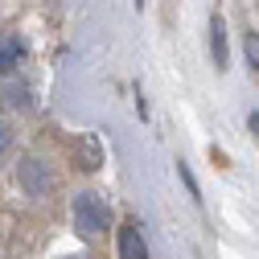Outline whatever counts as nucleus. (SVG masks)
<instances>
[{
  "label": "nucleus",
  "instance_id": "8",
  "mask_svg": "<svg viewBox=\"0 0 259 259\" xmlns=\"http://www.w3.org/2000/svg\"><path fill=\"white\" fill-rule=\"evenodd\" d=\"M5 99H9L13 107H29V91H25V87H9V95H5Z\"/></svg>",
  "mask_w": 259,
  "mask_h": 259
},
{
  "label": "nucleus",
  "instance_id": "5",
  "mask_svg": "<svg viewBox=\"0 0 259 259\" xmlns=\"http://www.w3.org/2000/svg\"><path fill=\"white\" fill-rule=\"evenodd\" d=\"M74 156H78V169H87V173L103 169V148H99V136H82V140H78V148H74Z\"/></svg>",
  "mask_w": 259,
  "mask_h": 259
},
{
  "label": "nucleus",
  "instance_id": "1",
  "mask_svg": "<svg viewBox=\"0 0 259 259\" xmlns=\"http://www.w3.org/2000/svg\"><path fill=\"white\" fill-rule=\"evenodd\" d=\"M107 226H111V206L99 193H78L74 198V231L82 239H99Z\"/></svg>",
  "mask_w": 259,
  "mask_h": 259
},
{
  "label": "nucleus",
  "instance_id": "2",
  "mask_svg": "<svg viewBox=\"0 0 259 259\" xmlns=\"http://www.w3.org/2000/svg\"><path fill=\"white\" fill-rule=\"evenodd\" d=\"M17 181L29 198H50L58 189V177L50 173V160H41V156H25L21 169H17Z\"/></svg>",
  "mask_w": 259,
  "mask_h": 259
},
{
  "label": "nucleus",
  "instance_id": "6",
  "mask_svg": "<svg viewBox=\"0 0 259 259\" xmlns=\"http://www.w3.org/2000/svg\"><path fill=\"white\" fill-rule=\"evenodd\" d=\"M210 50H214V66H218V70H226L231 54H226V29H222V17H218V13L210 17Z\"/></svg>",
  "mask_w": 259,
  "mask_h": 259
},
{
  "label": "nucleus",
  "instance_id": "7",
  "mask_svg": "<svg viewBox=\"0 0 259 259\" xmlns=\"http://www.w3.org/2000/svg\"><path fill=\"white\" fill-rule=\"evenodd\" d=\"M243 50H247V62L259 70V33H247V37H243Z\"/></svg>",
  "mask_w": 259,
  "mask_h": 259
},
{
  "label": "nucleus",
  "instance_id": "10",
  "mask_svg": "<svg viewBox=\"0 0 259 259\" xmlns=\"http://www.w3.org/2000/svg\"><path fill=\"white\" fill-rule=\"evenodd\" d=\"M251 132H255V136H259V111H255V115H251Z\"/></svg>",
  "mask_w": 259,
  "mask_h": 259
},
{
  "label": "nucleus",
  "instance_id": "9",
  "mask_svg": "<svg viewBox=\"0 0 259 259\" xmlns=\"http://www.w3.org/2000/svg\"><path fill=\"white\" fill-rule=\"evenodd\" d=\"M9 148H13V127H9L5 119H0V160L9 156Z\"/></svg>",
  "mask_w": 259,
  "mask_h": 259
},
{
  "label": "nucleus",
  "instance_id": "3",
  "mask_svg": "<svg viewBox=\"0 0 259 259\" xmlns=\"http://www.w3.org/2000/svg\"><path fill=\"white\" fill-rule=\"evenodd\" d=\"M25 37L17 33H0V78H9L13 70H21V62H25Z\"/></svg>",
  "mask_w": 259,
  "mask_h": 259
},
{
  "label": "nucleus",
  "instance_id": "4",
  "mask_svg": "<svg viewBox=\"0 0 259 259\" xmlns=\"http://www.w3.org/2000/svg\"><path fill=\"white\" fill-rule=\"evenodd\" d=\"M119 259H148V243H144V231L136 222H127L119 231Z\"/></svg>",
  "mask_w": 259,
  "mask_h": 259
}]
</instances>
